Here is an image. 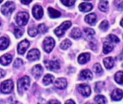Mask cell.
<instances>
[{"mask_svg":"<svg viewBox=\"0 0 123 104\" xmlns=\"http://www.w3.org/2000/svg\"><path fill=\"white\" fill-rule=\"evenodd\" d=\"M30 85V78L28 76H24L17 82V89L20 93H22L28 89Z\"/></svg>","mask_w":123,"mask_h":104,"instance_id":"6da1fadb","label":"cell"},{"mask_svg":"<svg viewBox=\"0 0 123 104\" xmlns=\"http://www.w3.org/2000/svg\"><path fill=\"white\" fill-rule=\"evenodd\" d=\"M71 25H72L71 22H70V21H65V22H62L57 29L54 30V33L57 35V36L62 37L64 34L65 31L69 28H70Z\"/></svg>","mask_w":123,"mask_h":104,"instance_id":"7a4b0ae2","label":"cell"},{"mask_svg":"<svg viewBox=\"0 0 123 104\" xmlns=\"http://www.w3.org/2000/svg\"><path fill=\"white\" fill-rule=\"evenodd\" d=\"M28 17L29 16L27 12H19L16 17V22L20 26L26 25L28 21Z\"/></svg>","mask_w":123,"mask_h":104,"instance_id":"3957f363","label":"cell"},{"mask_svg":"<svg viewBox=\"0 0 123 104\" xmlns=\"http://www.w3.org/2000/svg\"><path fill=\"white\" fill-rule=\"evenodd\" d=\"M54 45H55L54 40L52 37L46 38L43 41V49L46 52H47V53H49V52L52 51Z\"/></svg>","mask_w":123,"mask_h":104,"instance_id":"277c9868","label":"cell"},{"mask_svg":"<svg viewBox=\"0 0 123 104\" xmlns=\"http://www.w3.org/2000/svg\"><path fill=\"white\" fill-rule=\"evenodd\" d=\"M13 82L12 80H7L4 81L2 84H1V87H0V89H1V91L4 93H10L13 89Z\"/></svg>","mask_w":123,"mask_h":104,"instance_id":"5b68a950","label":"cell"},{"mask_svg":"<svg viewBox=\"0 0 123 104\" xmlns=\"http://www.w3.org/2000/svg\"><path fill=\"white\" fill-rule=\"evenodd\" d=\"M15 9V5L12 2H6L2 7V12L5 15H9Z\"/></svg>","mask_w":123,"mask_h":104,"instance_id":"8992f818","label":"cell"},{"mask_svg":"<svg viewBox=\"0 0 123 104\" xmlns=\"http://www.w3.org/2000/svg\"><path fill=\"white\" fill-rule=\"evenodd\" d=\"M46 67L49 70H57L60 68V64L58 61H45Z\"/></svg>","mask_w":123,"mask_h":104,"instance_id":"52a82bcc","label":"cell"},{"mask_svg":"<svg viewBox=\"0 0 123 104\" xmlns=\"http://www.w3.org/2000/svg\"><path fill=\"white\" fill-rule=\"evenodd\" d=\"M30 45V43L27 40H23L17 46V51L20 54H23L26 51V50L28 48Z\"/></svg>","mask_w":123,"mask_h":104,"instance_id":"ba28073f","label":"cell"},{"mask_svg":"<svg viewBox=\"0 0 123 104\" xmlns=\"http://www.w3.org/2000/svg\"><path fill=\"white\" fill-rule=\"evenodd\" d=\"M78 91L86 97H88L91 95V88L86 84H80L78 86Z\"/></svg>","mask_w":123,"mask_h":104,"instance_id":"9c48e42d","label":"cell"},{"mask_svg":"<svg viewBox=\"0 0 123 104\" xmlns=\"http://www.w3.org/2000/svg\"><path fill=\"white\" fill-rule=\"evenodd\" d=\"M40 57V52L38 49H32L31 50L27 55V58L30 61H36L38 60Z\"/></svg>","mask_w":123,"mask_h":104,"instance_id":"30bf717a","label":"cell"},{"mask_svg":"<svg viewBox=\"0 0 123 104\" xmlns=\"http://www.w3.org/2000/svg\"><path fill=\"white\" fill-rule=\"evenodd\" d=\"M33 17L39 20L42 17L43 15V9L41 6L39 5H36L33 7Z\"/></svg>","mask_w":123,"mask_h":104,"instance_id":"8fae6325","label":"cell"},{"mask_svg":"<svg viewBox=\"0 0 123 104\" xmlns=\"http://www.w3.org/2000/svg\"><path fill=\"white\" fill-rule=\"evenodd\" d=\"M67 83L64 78H58L54 82V86L59 90L64 89L67 87Z\"/></svg>","mask_w":123,"mask_h":104,"instance_id":"7c38bea8","label":"cell"},{"mask_svg":"<svg viewBox=\"0 0 123 104\" xmlns=\"http://www.w3.org/2000/svg\"><path fill=\"white\" fill-rule=\"evenodd\" d=\"M111 97L113 100L115 101L120 100L123 97V91L120 89H116L112 93Z\"/></svg>","mask_w":123,"mask_h":104,"instance_id":"4fadbf2b","label":"cell"},{"mask_svg":"<svg viewBox=\"0 0 123 104\" xmlns=\"http://www.w3.org/2000/svg\"><path fill=\"white\" fill-rule=\"evenodd\" d=\"M43 73V67L40 65V64H37L36 66L33 67V69H32V74H33V76L38 79L41 77V75Z\"/></svg>","mask_w":123,"mask_h":104,"instance_id":"5bb4252c","label":"cell"},{"mask_svg":"<svg viewBox=\"0 0 123 104\" xmlns=\"http://www.w3.org/2000/svg\"><path fill=\"white\" fill-rule=\"evenodd\" d=\"M92 77V72L89 69H84L80 74V79L81 80H91Z\"/></svg>","mask_w":123,"mask_h":104,"instance_id":"9a60e30c","label":"cell"},{"mask_svg":"<svg viewBox=\"0 0 123 104\" xmlns=\"http://www.w3.org/2000/svg\"><path fill=\"white\" fill-rule=\"evenodd\" d=\"M12 57L10 54H5L0 58V64H2L4 66H7L12 62Z\"/></svg>","mask_w":123,"mask_h":104,"instance_id":"2e32d148","label":"cell"},{"mask_svg":"<svg viewBox=\"0 0 123 104\" xmlns=\"http://www.w3.org/2000/svg\"><path fill=\"white\" fill-rule=\"evenodd\" d=\"M96 20H97V18H96V15L95 13L88 14V15L85 17V21H86L88 24H89V25H95V23H96Z\"/></svg>","mask_w":123,"mask_h":104,"instance_id":"e0dca14e","label":"cell"},{"mask_svg":"<svg viewBox=\"0 0 123 104\" xmlns=\"http://www.w3.org/2000/svg\"><path fill=\"white\" fill-rule=\"evenodd\" d=\"M90 57H91V56H90V54H88V53L81 54L78 57V62L81 64H84L90 60Z\"/></svg>","mask_w":123,"mask_h":104,"instance_id":"ac0fdd59","label":"cell"},{"mask_svg":"<svg viewBox=\"0 0 123 104\" xmlns=\"http://www.w3.org/2000/svg\"><path fill=\"white\" fill-rule=\"evenodd\" d=\"M92 9H93V5L91 4H90V3L84 2V3H82V4H80L79 5V10L81 12H89Z\"/></svg>","mask_w":123,"mask_h":104,"instance_id":"d6986e66","label":"cell"},{"mask_svg":"<svg viewBox=\"0 0 123 104\" xmlns=\"http://www.w3.org/2000/svg\"><path fill=\"white\" fill-rule=\"evenodd\" d=\"M104 64L107 69H112L114 64V60L112 57H107L104 59Z\"/></svg>","mask_w":123,"mask_h":104,"instance_id":"ffe728a7","label":"cell"},{"mask_svg":"<svg viewBox=\"0 0 123 104\" xmlns=\"http://www.w3.org/2000/svg\"><path fill=\"white\" fill-rule=\"evenodd\" d=\"M48 15L52 18H57L61 16V12L52 8V7H48Z\"/></svg>","mask_w":123,"mask_h":104,"instance_id":"44dd1931","label":"cell"},{"mask_svg":"<svg viewBox=\"0 0 123 104\" xmlns=\"http://www.w3.org/2000/svg\"><path fill=\"white\" fill-rule=\"evenodd\" d=\"M70 36L74 39H78L82 36V33H81L80 30L78 28H73L72 30V31L70 32Z\"/></svg>","mask_w":123,"mask_h":104,"instance_id":"7402d4cb","label":"cell"},{"mask_svg":"<svg viewBox=\"0 0 123 104\" xmlns=\"http://www.w3.org/2000/svg\"><path fill=\"white\" fill-rule=\"evenodd\" d=\"M114 48V46L109 41H105L104 43V48H103V51L105 54H109L110 51H112Z\"/></svg>","mask_w":123,"mask_h":104,"instance_id":"603a6c76","label":"cell"},{"mask_svg":"<svg viewBox=\"0 0 123 104\" xmlns=\"http://www.w3.org/2000/svg\"><path fill=\"white\" fill-rule=\"evenodd\" d=\"M54 79V77L53 75H52L50 74H46L44 76L43 79V83L45 85H50L51 83H53Z\"/></svg>","mask_w":123,"mask_h":104,"instance_id":"cb8c5ba5","label":"cell"},{"mask_svg":"<svg viewBox=\"0 0 123 104\" xmlns=\"http://www.w3.org/2000/svg\"><path fill=\"white\" fill-rule=\"evenodd\" d=\"M9 43H10V41L7 38L5 37L0 38V49L1 50L6 49L8 47Z\"/></svg>","mask_w":123,"mask_h":104,"instance_id":"d4e9b609","label":"cell"},{"mask_svg":"<svg viewBox=\"0 0 123 104\" xmlns=\"http://www.w3.org/2000/svg\"><path fill=\"white\" fill-rule=\"evenodd\" d=\"M98 8L102 12H107L109 9V4L106 0H101L98 4Z\"/></svg>","mask_w":123,"mask_h":104,"instance_id":"484cf974","label":"cell"},{"mask_svg":"<svg viewBox=\"0 0 123 104\" xmlns=\"http://www.w3.org/2000/svg\"><path fill=\"white\" fill-rule=\"evenodd\" d=\"M115 81L118 83V84H123V72H118L116 73L115 77H114Z\"/></svg>","mask_w":123,"mask_h":104,"instance_id":"4316f807","label":"cell"},{"mask_svg":"<svg viewBox=\"0 0 123 104\" xmlns=\"http://www.w3.org/2000/svg\"><path fill=\"white\" fill-rule=\"evenodd\" d=\"M95 101L97 104H106L107 103V99L104 96L98 95L96 96L95 98Z\"/></svg>","mask_w":123,"mask_h":104,"instance_id":"83f0119b","label":"cell"},{"mask_svg":"<svg viewBox=\"0 0 123 104\" xmlns=\"http://www.w3.org/2000/svg\"><path fill=\"white\" fill-rule=\"evenodd\" d=\"M71 44H72L71 41H70V40H68V39H66V40L63 41L61 43V44H60V48H61L62 49L65 50V49H67V48L71 46Z\"/></svg>","mask_w":123,"mask_h":104,"instance_id":"f1b7e54d","label":"cell"},{"mask_svg":"<svg viewBox=\"0 0 123 104\" xmlns=\"http://www.w3.org/2000/svg\"><path fill=\"white\" fill-rule=\"evenodd\" d=\"M104 86V82H98L96 83L95 85V91L96 93H100L102 90L103 89Z\"/></svg>","mask_w":123,"mask_h":104,"instance_id":"f546056e","label":"cell"},{"mask_svg":"<svg viewBox=\"0 0 123 104\" xmlns=\"http://www.w3.org/2000/svg\"><path fill=\"white\" fill-rule=\"evenodd\" d=\"M114 4L119 10L123 11V0H114Z\"/></svg>","mask_w":123,"mask_h":104,"instance_id":"4dcf8cb0","label":"cell"},{"mask_svg":"<svg viewBox=\"0 0 123 104\" xmlns=\"http://www.w3.org/2000/svg\"><path fill=\"white\" fill-rule=\"evenodd\" d=\"M84 32L86 34V36L89 38H92L95 34V31L91 28H85Z\"/></svg>","mask_w":123,"mask_h":104,"instance_id":"1f68e13d","label":"cell"},{"mask_svg":"<svg viewBox=\"0 0 123 104\" xmlns=\"http://www.w3.org/2000/svg\"><path fill=\"white\" fill-rule=\"evenodd\" d=\"M61 2L64 5L67 7H70L75 4V0H61Z\"/></svg>","mask_w":123,"mask_h":104,"instance_id":"d6a6232c","label":"cell"},{"mask_svg":"<svg viewBox=\"0 0 123 104\" xmlns=\"http://www.w3.org/2000/svg\"><path fill=\"white\" fill-rule=\"evenodd\" d=\"M93 70L95 71V72H96L97 74H102L103 70H102V68L101 67V65L99 64H95L94 66H93Z\"/></svg>","mask_w":123,"mask_h":104,"instance_id":"836d02e7","label":"cell"},{"mask_svg":"<svg viewBox=\"0 0 123 104\" xmlns=\"http://www.w3.org/2000/svg\"><path fill=\"white\" fill-rule=\"evenodd\" d=\"M100 29H102V31H107L109 28V23L107 20H104L99 25Z\"/></svg>","mask_w":123,"mask_h":104,"instance_id":"e575fe53","label":"cell"},{"mask_svg":"<svg viewBox=\"0 0 123 104\" xmlns=\"http://www.w3.org/2000/svg\"><path fill=\"white\" fill-rule=\"evenodd\" d=\"M14 33H15V36L17 38H20L22 34H23V30L20 29V28H15V31H14Z\"/></svg>","mask_w":123,"mask_h":104,"instance_id":"d590c367","label":"cell"},{"mask_svg":"<svg viewBox=\"0 0 123 104\" xmlns=\"http://www.w3.org/2000/svg\"><path fill=\"white\" fill-rule=\"evenodd\" d=\"M38 31L37 29H36L35 28H31L28 29V34L31 37L36 36L38 34Z\"/></svg>","mask_w":123,"mask_h":104,"instance_id":"8d00e7d4","label":"cell"},{"mask_svg":"<svg viewBox=\"0 0 123 104\" xmlns=\"http://www.w3.org/2000/svg\"><path fill=\"white\" fill-rule=\"evenodd\" d=\"M108 39L112 42V43H119V39L116 36H114V35H109V36H108Z\"/></svg>","mask_w":123,"mask_h":104,"instance_id":"74e56055","label":"cell"},{"mask_svg":"<svg viewBox=\"0 0 123 104\" xmlns=\"http://www.w3.org/2000/svg\"><path fill=\"white\" fill-rule=\"evenodd\" d=\"M38 31L39 33H45L47 31V28L46 27V25L44 24H41L38 25Z\"/></svg>","mask_w":123,"mask_h":104,"instance_id":"f35d334b","label":"cell"},{"mask_svg":"<svg viewBox=\"0 0 123 104\" xmlns=\"http://www.w3.org/2000/svg\"><path fill=\"white\" fill-rule=\"evenodd\" d=\"M23 64V62L22 59H17L15 61V63H14V67L15 68H19Z\"/></svg>","mask_w":123,"mask_h":104,"instance_id":"ab89813d","label":"cell"},{"mask_svg":"<svg viewBox=\"0 0 123 104\" xmlns=\"http://www.w3.org/2000/svg\"><path fill=\"white\" fill-rule=\"evenodd\" d=\"M47 104H60V103L57 100H51L48 102Z\"/></svg>","mask_w":123,"mask_h":104,"instance_id":"60d3db41","label":"cell"},{"mask_svg":"<svg viewBox=\"0 0 123 104\" xmlns=\"http://www.w3.org/2000/svg\"><path fill=\"white\" fill-rule=\"evenodd\" d=\"M5 76V72L3 69H0V79L2 78V77H4Z\"/></svg>","mask_w":123,"mask_h":104,"instance_id":"b9f144b4","label":"cell"},{"mask_svg":"<svg viewBox=\"0 0 123 104\" xmlns=\"http://www.w3.org/2000/svg\"><path fill=\"white\" fill-rule=\"evenodd\" d=\"M32 0H21V2L24 5H28L31 2Z\"/></svg>","mask_w":123,"mask_h":104,"instance_id":"7bdbcfd3","label":"cell"},{"mask_svg":"<svg viewBox=\"0 0 123 104\" xmlns=\"http://www.w3.org/2000/svg\"><path fill=\"white\" fill-rule=\"evenodd\" d=\"M65 104H75V102H74L72 100H68L66 101Z\"/></svg>","mask_w":123,"mask_h":104,"instance_id":"ee69618b","label":"cell"},{"mask_svg":"<svg viewBox=\"0 0 123 104\" xmlns=\"http://www.w3.org/2000/svg\"><path fill=\"white\" fill-rule=\"evenodd\" d=\"M120 25H121V26L122 27H123V19L121 20V22H120Z\"/></svg>","mask_w":123,"mask_h":104,"instance_id":"f6af8a7d","label":"cell"},{"mask_svg":"<svg viewBox=\"0 0 123 104\" xmlns=\"http://www.w3.org/2000/svg\"><path fill=\"white\" fill-rule=\"evenodd\" d=\"M2 1H3V0H0V3H1V2H2Z\"/></svg>","mask_w":123,"mask_h":104,"instance_id":"bcb514c9","label":"cell"},{"mask_svg":"<svg viewBox=\"0 0 123 104\" xmlns=\"http://www.w3.org/2000/svg\"><path fill=\"white\" fill-rule=\"evenodd\" d=\"M85 1H91V0H85Z\"/></svg>","mask_w":123,"mask_h":104,"instance_id":"7dc6e473","label":"cell"},{"mask_svg":"<svg viewBox=\"0 0 123 104\" xmlns=\"http://www.w3.org/2000/svg\"><path fill=\"white\" fill-rule=\"evenodd\" d=\"M86 104H91V103H86Z\"/></svg>","mask_w":123,"mask_h":104,"instance_id":"c3c4849f","label":"cell"},{"mask_svg":"<svg viewBox=\"0 0 123 104\" xmlns=\"http://www.w3.org/2000/svg\"><path fill=\"white\" fill-rule=\"evenodd\" d=\"M122 38H123V35H122Z\"/></svg>","mask_w":123,"mask_h":104,"instance_id":"681fc988","label":"cell"},{"mask_svg":"<svg viewBox=\"0 0 123 104\" xmlns=\"http://www.w3.org/2000/svg\"><path fill=\"white\" fill-rule=\"evenodd\" d=\"M0 23H1V22H0Z\"/></svg>","mask_w":123,"mask_h":104,"instance_id":"f907efd6","label":"cell"}]
</instances>
